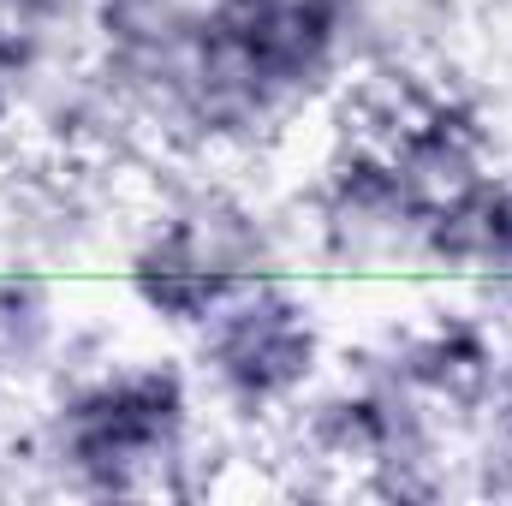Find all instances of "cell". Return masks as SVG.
<instances>
[{
  "instance_id": "7a4b0ae2",
  "label": "cell",
  "mask_w": 512,
  "mask_h": 506,
  "mask_svg": "<svg viewBox=\"0 0 512 506\" xmlns=\"http://www.w3.org/2000/svg\"><path fill=\"white\" fill-rule=\"evenodd\" d=\"M197 364L233 411L268 417L292 405L322 370L316 310L286 280L262 274L197 328Z\"/></svg>"
},
{
  "instance_id": "52a82bcc",
  "label": "cell",
  "mask_w": 512,
  "mask_h": 506,
  "mask_svg": "<svg viewBox=\"0 0 512 506\" xmlns=\"http://www.w3.org/2000/svg\"><path fill=\"white\" fill-rule=\"evenodd\" d=\"M12 108H18V84H12V78L0 72V131L12 126Z\"/></svg>"
},
{
  "instance_id": "5b68a950",
  "label": "cell",
  "mask_w": 512,
  "mask_h": 506,
  "mask_svg": "<svg viewBox=\"0 0 512 506\" xmlns=\"http://www.w3.org/2000/svg\"><path fill=\"white\" fill-rule=\"evenodd\" d=\"M54 346V292L42 274H0V358L36 364Z\"/></svg>"
},
{
  "instance_id": "277c9868",
  "label": "cell",
  "mask_w": 512,
  "mask_h": 506,
  "mask_svg": "<svg viewBox=\"0 0 512 506\" xmlns=\"http://www.w3.org/2000/svg\"><path fill=\"white\" fill-rule=\"evenodd\" d=\"M417 256L441 268H489L512 280V179L477 173L453 191H441L417 227Z\"/></svg>"
},
{
  "instance_id": "8992f818",
  "label": "cell",
  "mask_w": 512,
  "mask_h": 506,
  "mask_svg": "<svg viewBox=\"0 0 512 506\" xmlns=\"http://www.w3.org/2000/svg\"><path fill=\"white\" fill-rule=\"evenodd\" d=\"M72 6H78V0H0V18H6V24H36V30H48V24H60Z\"/></svg>"
},
{
  "instance_id": "6da1fadb",
  "label": "cell",
  "mask_w": 512,
  "mask_h": 506,
  "mask_svg": "<svg viewBox=\"0 0 512 506\" xmlns=\"http://www.w3.org/2000/svg\"><path fill=\"white\" fill-rule=\"evenodd\" d=\"M191 441V387L173 364H126L90 381H72L48 423L42 459L66 489L114 501V495H191L179 477Z\"/></svg>"
},
{
  "instance_id": "3957f363",
  "label": "cell",
  "mask_w": 512,
  "mask_h": 506,
  "mask_svg": "<svg viewBox=\"0 0 512 506\" xmlns=\"http://www.w3.org/2000/svg\"><path fill=\"white\" fill-rule=\"evenodd\" d=\"M393 381H405L411 393H423L435 411H489L495 381H501V346L477 316H435L429 328L405 334L387 346V358H376Z\"/></svg>"
}]
</instances>
